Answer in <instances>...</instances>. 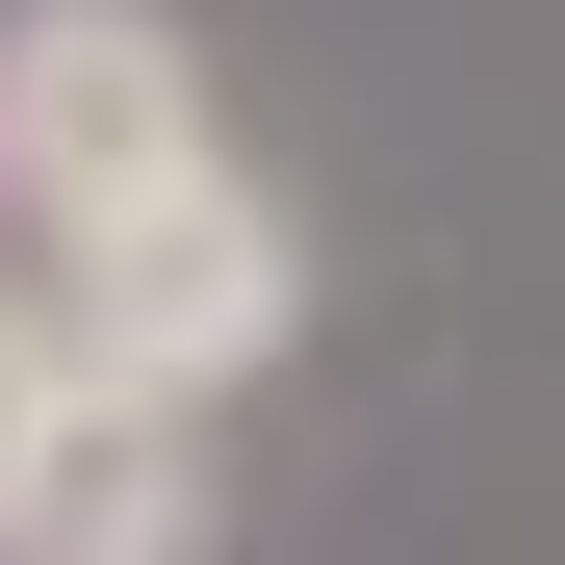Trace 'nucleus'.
<instances>
[{
  "label": "nucleus",
  "instance_id": "f03ea898",
  "mask_svg": "<svg viewBox=\"0 0 565 565\" xmlns=\"http://www.w3.org/2000/svg\"><path fill=\"white\" fill-rule=\"evenodd\" d=\"M206 52H180V0H0V232L77 257L104 206L154 180H206Z\"/></svg>",
  "mask_w": 565,
  "mask_h": 565
},
{
  "label": "nucleus",
  "instance_id": "20e7f679",
  "mask_svg": "<svg viewBox=\"0 0 565 565\" xmlns=\"http://www.w3.org/2000/svg\"><path fill=\"white\" fill-rule=\"evenodd\" d=\"M77 386H104V360H77V309H52V282H0V489L52 462V412H77Z\"/></svg>",
  "mask_w": 565,
  "mask_h": 565
},
{
  "label": "nucleus",
  "instance_id": "f257e3e1",
  "mask_svg": "<svg viewBox=\"0 0 565 565\" xmlns=\"http://www.w3.org/2000/svg\"><path fill=\"white\" fill-rule=\"evenodd\" d=\"M52 309H77V360L104 386H180V412H232L282 334H309V206H282L257 154H206V180H154V206H104L52 257Z\"/></svg>",
  "mask_w": 565,
  "mask_h": 565
},
{
  "label": "nucleus",
  "instance_id": "7ed1b4c3",
  "mask_svg": "<svg viewBox=\"0 0 565 565\" xmlns=\"http://www.w3.org/2000/svg\"><path fill=\"white\" fill-rule=\"evenodd\" d=\"M206 412H180V386H77L52 412V462H26V489H0V565H206Z\"/></svg>",
  "mask_w": 565,
  "mask_h": 565
}]
</instances>
